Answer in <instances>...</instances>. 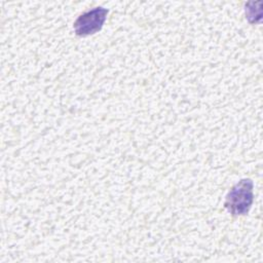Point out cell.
<instances>
[{"label":"cell","instance_id":"6da1fadb","mask_svg":"<svg viewBox=\"0 0 263 263\" xmlns=\"http://www.w3.org/2000/svg\"><path fill=\"white\" fill-rule=\"evenodd\" d=\"M254 183L251 179L238 181L226 195L224 206L233 216L247 215L254 201Z\"/></svg>","mask_w":263,"mask_h":263},{"label":"cell","instance_id":"7a4b0ae2","mask_svg":"<svg viewBox=\"0 0 263 263\" xmlns=\"http://www.w3.org/2000/svg\"><path fill=\"white\" fill-rule=\"evenodd\" d=\"M108 14V9L104 7H95L78 16L74 22L73 28L77 36H88L99 32Z\"/></svg>","mask_w":263,"mask_h":263}]
</instances>
